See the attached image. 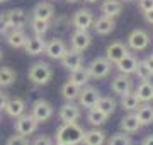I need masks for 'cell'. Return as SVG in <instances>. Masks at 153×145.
Returning <instances> with one entry per match:
<instances>
[{
    "mask_svg": "<svg viewBox=\"0 0 153 145\" xmlns=\"http://www.w3.org/2000/svg\"><path fill=\"white\" fill-rule=\"evenodd\" d=\"M53 16H55V7H53V4H49V2H39L33 9V17H36V19L51 21Z\"/></svg>",
    "mask_w": 153,
    "mask_h": 145,
    "instance_id": "cell-20",
    "label": "cell"
},
{
    "mask_svg": "<svg viewBox=\"0 0 153 145\" xmlns=\"http://www.w3.org/2000/svg\"><path fill=\"white\" fill-rule=\"evenodd\" d=\"M119 126L124 133H136L138 130L141 128V125H140V121H138V118H136L134 113H129V114L123 116Z\"/></svg>",
    "mask_w": 153,
    "mask_h": 145,
    "instance_id": "cell-25",
    "label": "cell"
},
{
    "mask_svg": "<svg viewBox=\"0 0 153 145\" xmlns=\"http://www.w3.org/2000/svg\"><path fill=\"white\" fill-rule=\"evenodd\" d=\"M61 61V67L66 68L68 72H71V70H76L78 67H82L83 65V55L82 51H76V50H66L65 55L60 58Z\"/></svg>",
    "mask_w": 153,
    "mask_h": 145,
    "instance_id": "cell-10",
    "label": "cell"
},
{
    "mask_svg": "<svg viewBox=\"0 0 153 145\" xmlns=\"http://www.w3.org/2000/svg\"><path fill=\"white\" fill-rule=\"evenodd\" d=\"M7 12H9V22H10L12 28L22 29L26 24H27L29 17L22 9H12V10H7Z\"/></svg>",
    "mask_w": 153,
    "mask_h": 145,
    "instance_id": "cell-24",
    "label": "cell"
},
{
    "mask_svg": "<svg viewBox=\"0 0 153 145\" xmlns=\"http://www.w3.org/2000/svg\"><path fill=\"white\" fill-rule=\"evenodd\" d=\"M4 2H7V0H0V4H4Z\"/></svg>",
    "mask_w": 153,
    "mask_h": 145,
    "instance_id": "cell-49",
    "label": "cell"
},
{
    "mask_svg": "<svg viewBox=\"0 0 153 145\" xmlns=\"http://www.w3.org/2000/svg\"><path fill=\"white\" fill-rule=\"evenodd\" d=\"M100 97V90L97 87H92V85H83L80 87V92H78V106L83 108H92L95 106V102Z\"/></svg>",
    "mask_w": 153,
    "mask_h": 145,
    "instance_id": "cell-8",
    "label": "cell"
},
{
    "mask_svg": "<svg viewBox=\"0 0 153 145\" xmlns=\"http://www.w3.org/2000/svg\"><path fill=\"white\" fill-rule=\"evenodd\" d=\"M128 53H129L128 45L121 43V41H114V43H111V45L105 48V58H107L111 63H117V61H119L123 56H126Z\"/></svg>",
    "mask_w": 153,
    "mask_h": 145,
    "instance_id": "cell-14",
    "label": "cell"
},
{
    "mask_svg": "<svg viewBox=\"0 0 153 145\" xmlns=\"http://www.w3.org/2000/svg\"><path fill=\"white\" fill-rule=\"evenodd\" d=\"M31 29H33L34 36H44V34L49 31V21L33 17V21H31Z\"/></svg>",
    "mask_w": 153,
    "mask_h": 145,
    "instance_id": "cell-34",
    "label": "cell"
},
{
    "mask_svg": "<svg viewBox=\"0 0 153 145\" xmlns=\"http://www.w3.org/2000/svg\"><path fill=\"white\" fill-rule=\"evenodd\" d=\"M112 65H114V63H111L105 56H97V58H94V60L90 61V65L87 67L88 73H90V78L99 80V78L107 77L111 73V70H112Z\"/></svg>",
    "mask_w": 153,
    "mask_h": 145,
    "instance_id": "cell-3",
    "label": "cell"
},
{
    "mask_svg": "<svg viewBox=\"0 0 153 145\" xmlns=\"http://www.w3.org/2000/svg\"><path fill=\"white\" fill-rule=\"evenodd\" d=\"M5 145H29V140L27 137H22V135H12L10 138L7 140Z\"/></svg>",
    "mask_w": 153,
    "mask_h": 145,
    "instance_id": "cell-38",
    "label": "cell"
},
{
    "mask_svg": "<svg viewBox=\"0 0 153 145\" xmlns=\"http://www.w3.org/2000/svg\"><path fill=\"white\" fill-rule=\"evenodd\" d=\"M7 99H9V97H7L4 92H0V113L4 111V108H5V104H7Z\"/></svg>",
    "mask_w": 153,
    "mask_h": 145,
    "instance_id": "cell-41",
    "label": "cell"
},
{
    "mask_svg": "<svg viewBox=\"0 0 153 145\" xmlns=\"http://www.w3.org/2000/svg\"><path fill=\"white\" fill-rule=\"evenodd\" d=\"M53 113H55L53 106L49 104L48 101H44V99H38V101H34V102H33V106H31V116H33L38 123H44V121H48L49 118L53 116Z\"/></svg>",
    "mask_w": 153,
    "mask_h": 145,
    "instance_id": "cell-4",
    "label": "cell"
},
{
    "mask_svg": "<svg viewBox=\"0 0 153 145\" xmlns=\"http://www.w3.org/2000/svg\"><path fill=\"white\" fill-rule=\"evenodd\" d=\"M100 12L102 16L111 17V19H116L123 12V2L121 0H104L100 4Z\"/></svg>",
    "mask_w": 153,
    "mask_h": 145,
    "instance_id": "cell-18",
    "label": "cell"
},
{
    "mask_svg": "<svg viewBox=\"0 0 153 145\" xmlns=\"http://www.w3.org/2000/svg\"><path fill=\"white\" fill-rule=\"evenodd\" d=\"M66 50H68V48H66L63 39L53 38L51 41L46 43V46H44V55L48 56V58H51V60H60L61 56L65 55Z\"/></svg>",
    "mask_w": 153,
    "mask_h": 145,
    "instance_id": "cell-12",
    "label": "cell"
},
{
    "mask_svg": "<svg viewBox=\"0 0 153 145\" xmlns=\"http://www.w3.org/2000/svg\"><path fill=\"white\" fill-rule=\"evenodd\" d=\"M38 125L39 123L31 116V113L29 114H21V116L16 118V125H14V128H16V133L22 135V137H29V135H33L36 130H38Z\"/></svg>",
    "mask_w": 153,
    "mask_h": 145,
    "instance_id": "cell-5",
    "label": "cell"
},
{
    "mask_svg": "<svg viewBox=\"0 0 153 145\" xmlns=\"http://www.w3.org/2000/svg\"><path fill=\"white\" fill-rule=\"evenodd\" d=\"M134 94L138 96L140 102H150V101H153V84L150 80H141V84L136 87Z\"/></svg>",
    "mask_w": 153,
    "mask_h": 145,
    "instance_id": "cell-26",
    "label": "cell"
},
{
    "mask_svg": "<svg viewBox=\"0 0 153 145\" xmlns=\"http://www.w3.org/2000/svg\"><path fill=\"white\" fill-rule=\"evenodd\" d=\"M138 9L145 14V12L153 9V0H138Z\"/></svg>",
    "mask_w": 153,
    "mask_h": 145,
    "instance_id": "cell-39",
    "label": "cell"
},
{
    "mask_svg": "<svg viewBox=\"0 0 153 145\" xmlns=\"http://www.w3.org/2000/svg\"><path fill=\"white\" fill-rule=\"evenodd\" d=\"M68 26H70V19L65 17V16H58V17L53 16V24H49V28L55 29L56 34L66 33V31H68Z\"/></svg>",
    "mask_w": 153,
    "mask_h": 145,
    "instance_id": "cell-33",
    "label": "cell"
},
{
    "mask_svg": "<svg viewBox=\"0 0 153 145\" xmlns=\"http://www.w3.org/2000/svg\"><path fill=\"white\" fill-rule=\"evenodd\" d=\"M2 56H4V53H2V50H0V60H2Z\"/></svg>",
    "mask_w": 153,
    "mask_h": 145,
    "instance_id": "cell-47",
    "label": "cell"
},
{
    "mask_svg": "<svg viewBox=\"0 0 153 145\" xmlns=\"http://www.w3.org/2000/svg\"><path fill=\"white\" fill-rule=\"evenodd\" d=\"M133 89V80L129 78V75H126V73H119V75H116L112 80H111V90L114 92V94H126V92H129Z\"/></svg>",
    "mask_w": 153,
    "mask_h": 145,
    "instance_id": "cell-13",
    "label": "cell"
},
{
    "mask_svg": "<svg viewBox=\"0 0 153 145\" xmlns=\"http://www.w3.org/2000/svg\"><path fill=\"white\" fill-rule=\"evenodd\" d=\"M68 4H75V2H78V0H66Z\"/></svg>",
    "mask_w": 153,
    "mask_h": 145,
    "instance_id": "cell-46",
    "label": "cell"
},
{
    "mask_svg": "<svg viewBox=\"0 0 153 145\" xmlns=\"http://www.w3.org/2000/svg\"><path fill=\"white\" fill-rule=\"evenodd\" d=\"M83 145H104L105 144V133L102 130H97V126L92 130L83 132V138H82Z\"/></svg>",
    "mask_w": 153,
    "mask_h": 145,
    "instance_id": "cell-21",
    "label": "cell"
},
{
    "mask_svg": "<svg viewBox=\"0 0 153 145\" xmlns=\"http://www.w3.org/2000/svg\"><path fill=\"white\" fill-rule=\"evenodd\" d=\"M134 114H136L138 121H140L141 126H148V125H152L153 123V106L150 104V102H143V104H140V106L136 108Z\"/></svg>",
    "mask_w": 153,
    "mask_h": 145,
    "instance_id": "cell-19",
    "label": "cell"
},
{
    "mask_svg": "<svg viewBox=\"0 0 153 145\" xmlns=\"http://www.w3.org/2000/svg\"><path fill=\"white\" fill-rule=\"evenodd\" d=\"M92 43V36L88 34V31H82V29H75L70 36V45L71 50L76 51H85Z\"/></svg>",
    "mask_w": 153,
    "mask_h": 145,
    "instance_id": "cell-11",
    "label": "cell"
},
{
    "mask_svg": "<svg viewBox=\"0 0 153 145\" xmlns=\"http://www.w3.org/2000/svg\"><path fill=\"white\" fill-rule=\"evenodd\" d=\"M121 2H133V0H121Z\"/></svg>",
    "mask_w": 153,
    "mask_h": 145,
    "instance_id": "cell-48",
    "label": "cell"
},
{
    "mask_svg": "<svg viewBox=\"0 0 153 145\" xmlns=\"http://www.w3.org/2000/svg\"><path fill=\"white\" fill-rule=\"evenodd\" d=\"M136 65H138V58H136V56H133L131 53H128L126 56H123V58L116 63V67H117L119 73H126V75L134 73Z\"/></svg>",
    "mask_w": 153,
    "mask_h": 145,
    "instance_id": "cell-22",
    "label": "cell"
},
{
    "mask_svg": "<svg viewBox=\"0 0 153 145\" xmlns=\"http://www.w3.org/2000/svg\"><path fill=\"white\" fill-rule=\"evenodd\" d=\"M92 28L95 29V33L100 34V36H105V34H111L116 28V22L114 19L111 17H105V16H100L99 19H94V24Z\"/></svg>",
    "mask_w": 153,
    "mask_h": 145,
    "instance_id": "cell-16",
    "label": "cell"
},
{
    "mask_svg": "<svg viewBox=\"0 0 153 145\" xmlns=\"http://www.w3.org/2000/svg\"><path fill=\"white\" fill-rule=\"evenodd\" d=\"M88 80H90V73H88L87 67H78L76 70H71L70 72V82H73L78 87L87 85Z\"/></svg>",
    "mask_w": 153,
    "mask_h": 145,
    "instance_id": "cell-27",
    "label": "cell"
},
{
    "mask_svg": "<svg viewBox=\"0 0 153 145\" xmlns=\"http://www.w3.org/2000/svg\"><path fill=\"white\" fill-rule=\"evenodd\" d=\"M107 118L104 113L100 111V109H97L95 106L88 108V113H87V121L92 125V126H100V125H104L105 121H107Z\"/></svg>",
    "mask_w": 153,
    "mask_h": 145,
    "instance_id": "cell-30",
    "label": "cell"
},
{
    "mask_svg": "<svg viewBox=\"0 0 153 145\" xmlns=\"http://www.w3.org/2000/svg\"><path fill=\"white\" fill-rule=\"evenodd\" d=\"M5 36H7V43H9V46H12V48H24L26 41H27V36H26V33H24L22 29L14 28V29H10Z\"/></svg>",
    "mask_w": 153,
    "mask_h": 145,
    "instance_id": "cell-23",
    "label": "cell"
},
{
    "mask_svg": "<svg viewBox=\"0 0 153 145\" xmlns=\"http://www.w3.org/2000/svg\"><path fill=\"white\" fill-rule=\"evenodd\" d=\"M10 29H14L9 22V12H2L0 14V36L2 34H7Z\"/></svg>",
    "mask_w": 153,
    "mask_h": 145,
    "instance_id": "cell-37",
    "label": "cell"
},
{
    "mask_svg": "<svg viewBox=\"0 0 153 145\" xmlns=\"http://www.w3.org/2000/svg\"><path fill=\"white\" fill-rule=\"evenodd\" d=\"M140 104H141V102L138 99V96L134 94V92H131V90L121 96V108H123L124 111H128V113L136 111V108L140 106Z\"/></svg>",
    "mask_w": 153,
    "mask_h": 145,
    "instance_id": "cell-28",
    "label": "cell"
},
{
    "mask_svg": "<svg viewBox=\"0 0 153 145\" xmlns=\"http://www.w3.org/2000/svg\"><path fill=\"white\" fill-rule=\"evenodd\" d=\"M70 24L75 29H82V31H88L94 24V14L90 9H78V10L71 16Z\"/></svg>",
    "mask_w": 153,
    "mask_h": 145,
    "instance_id": "cell-6",
    "label": "cell"
},
{
    "mask_svg": "<svg viewBox=\"0 0 153 145\" xmlns=\"http://www.w3.org/2000/svg\"><path fill=\"white\" fill-rule=\"evenodd\" d=\"M134 73L138 75L140 80H152V77H153V70L146 65L145 60H138V65H136Z\"/></svg>",
    "mask_w": 153,
    "mask_h": 145,
    "instance_id": "cell-35",
    "label": "cell"
},
{
    "mask_svg": "<svg viewBox=\"0 0 153 145\" xmlns=\"http://www.w3.org/2000/svg\"><path fill=\"white\" fill-rule=\"evenodd\" d=\"M141 145H153V135H148V137H145L141 142Z\"/></svg>",
    "mask_w": 153,
    "mask_h": 145,
    "instance_id": "cell-43",
    "label": "cell"
},
{
    "mask_svg": "<svg viewBox=\"0 0 153 145\" xmlns=\"http://www.w3.org/2000/svg\"><path fill=\"white\" fill-rule=\"evenodd\" d=\"M4 111H5L10 118L16 120L17 116H21V114L26 113V102H24V99H21V97H10V99H7V104H5V108H4Z\"/></svg>",
    "mask_w": 153,
    "mask_h": 145,
    "instance_id": "cell-15",
    "label": "cell"
},
{
    "mask_svg": "<svg viewBox=\"0 0 153 145\" xmlns=\"http://www.w3.org/2000/svg\"><path fill=\"white\" fill-rule=\"evenodd\" d=\"M83 2H87V4H95V2H99V0H83Z\"/></svg>",
    "mask_w": 153,
    "mask_h": 145,
    "instance_id": "cell-45",
    "label": "cell"
},
{
    "mask_svg": "<svg viewBox=\"0 0 153 145\" xmlns=\"http://www.w3.org/2000/svg\"><path fill=\"white\" fill-rule=\"evenodd\" d=\"M143 16H145V21H146L148 24H152V26H153V9H152V10H148V12H145Z\"/></svg>",
    "mask_w": 153,
    "mask_h": 145,
    "instance_id": "cell-42",
    "label": "cell"
},
{
    "mask_svg": "<svg viewBox=\"0 0 153 145\" xmlns=\"http://www.w3.org/2000/svg\"><path fill=\"white\" fill-rule=\"evenodd\" d=\"M107 145H131V137L124 132L121 133H114L107 140Z\"/></svg>",
    "mask_w": 153,
    "mask_h": 145,
    "instance_id": "cell-36",
    "label": "cell"
},
{
    "mask_svg": "<svg viewBox=\"0 0 153 145\" xmlns=\"http://www.w3.org/2000/svg\"><path fill=\"white\" fill-rule=\"evenodd\" d=\"M150 45V36L145 29H134L128 36V46L134 51H143L146 50Z\"/></svg>",
    "mask_w": 153,
    "mask_h": 145,
    "instance_id": "cell-7",
    "label": "cell"
},
{
    "mask_svg": "<svg viewBox=\"0 0 153 145\" xmlns=\"http://www.w3.org/2000/svg\"><path fill=\"white\" fill-rule=\"evenodd\" d=\"M53 77V68L46 61H38L29 67L27 78L33 82L34 85H46L49 84V80Z\"/></svg>",
    "mask_w": 153,
    "mask_h": 145,
    "instance_id": "cell-2",
    "label": "cell"
},
{
    "mask_svg": "<svg viewBox=\"0 0 153 145\" xmlns=\"http://www.w3.org/2000/svg\"><path fill=\"white\" fill-rule=\"evenodd\" d=\"M78 92H80V87L75 85L73 82H65L63 87H61V96H63V99L65 101H75L78 97Z\"/></svg>",
    "mask_w": 153,
    "mask_h": 145,
    "instance_id": "cell-32",
    "label": "cell"
},
{
    "mask_svg": "<svg viewBox=\"0 0 153 145\" xmlns=\"http://www.w3.org/2000/svg\"><path fill=\"white\" fill-rule=\"evenodd\" d=\"M33 145H53V140L48 135H39L38 138L33 142Z\"/></svg>",
    "mask_w": 153,
    "mask_h": 145,
    "instance_id": "cell-40",
    "label": "cell"
},
{
    "mask_svg": "<svg viewBox=\"0 0 153 145\" xmlns=\"http://www.w3.org/2000/svg\"><path fill=\"white\" fill-rule=\"evenodd\" d=\"M80 116H82L80 106L75 104L73 101H66V104H63L58 111V118L61 120V123H73L80 120Z\"/></svg>",
    "mask_w": 153,
    "mask_h": 145,
    "instance_id": "cell-9",
    "label": "cell"
},
{
    "mask_svg": "<svg viewBox=\"0 0 153 145\" xmlns=\"http://www.w3.org/2000/svg\"><path fill=\"white\" fill-rule=\"evenodd\" d=\"M85 130L76 121L61 123L56 130V145H78L82 144Z\"/></svg>",
    "mask_w": 153,
    "mask_h": 145,
    "instance_id": "cell-1",
    "label": "cell"
},
{
    "mask_svg": "<svg viewBox=\"0 0 153 145\" xmlns=\"http://www.w3.org/2000/svg\"><path fill=\"white\" fill-rule=\"evenodd\" d=\"M44 46H46V41L43 39V36H33V38H27L26 45H24V50H26L27 55L36 56L44 53Z\"/></svg>",
    "mask_w": 153,
    "mask_h": 145,
    "instance_id": "cell-17",
    "label": "cell"
},
{
    "mask_svg": "<svg viewBox=\"0 0 153 145\" xmlns=\"http://www.w3.org/2000/svg\"><path fill=\"white\" fill-rule=\"evenodd\" d=\"M95 108L100 109L105 116H111V114L116 111V101L112 99V97H109V96H100L99 101L95 102Z\"/></svg>",
    "mask_w": 153,
    "mask_h": 145,
    "instance_id": "cell-29",
    "label": "cell"
},
{
    "mask_svg": "<svg viewBox=\"0 0 153 145\" xmlns=\"http://www.w3.org/2000/svg\"><path fill=\"white\" fill-rule=\"evenodd\" d=\"M145 61H146V65H148V67H150V68L153 70V55H150L148 58H145Z\"/></svg>",
    "mask_w": 153,
    "mask_h": 145,
    "instance_id": "cell-44",
    "label": "cell"
},
{
    "mask_svg": "<svg viewBox=\"0 0 153 145\" xmlns=\"http://www.w3.org/2000/svg\"><path fill=\"white\" fill-rule=\"evenodd\" d=\"M16 78L17 75L10 67H0V87H10Z\"/></svg>",
    "mask_w": 153,
    "mask_h": 145,
    "instance_id": "cell-31",
    "label": "cell"
}]
</instances>
